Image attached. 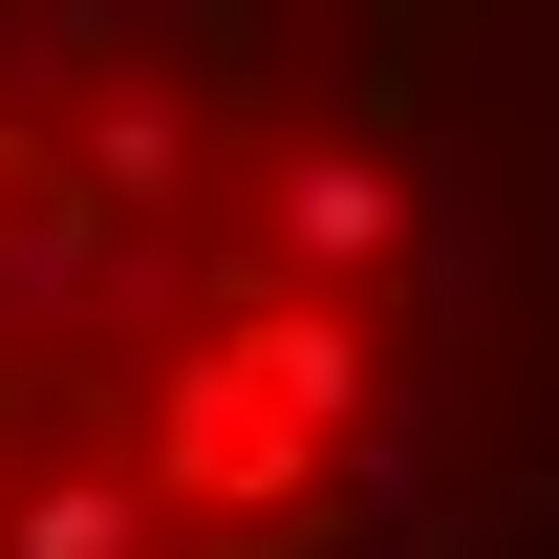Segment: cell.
I'll list each match as a JSON object with an SVG mask.
<instances>
[{
	"label": "cell",
	"instance_id": "cell-1",
	"mask_svg": "<svg viewBox=\"0 0 559 559\" xmlns=\"http://www.w3.org/2000/svg\"><path fill=\"white\" fill-rule=\"evenodd\" d=\"M345 323H237V345L194 366V409H173V495H215V516H259L280 474H323V430H345Z\"/></svg>",
	"mask_w": 559,
	"mask_h": 559
}]
</instances>
